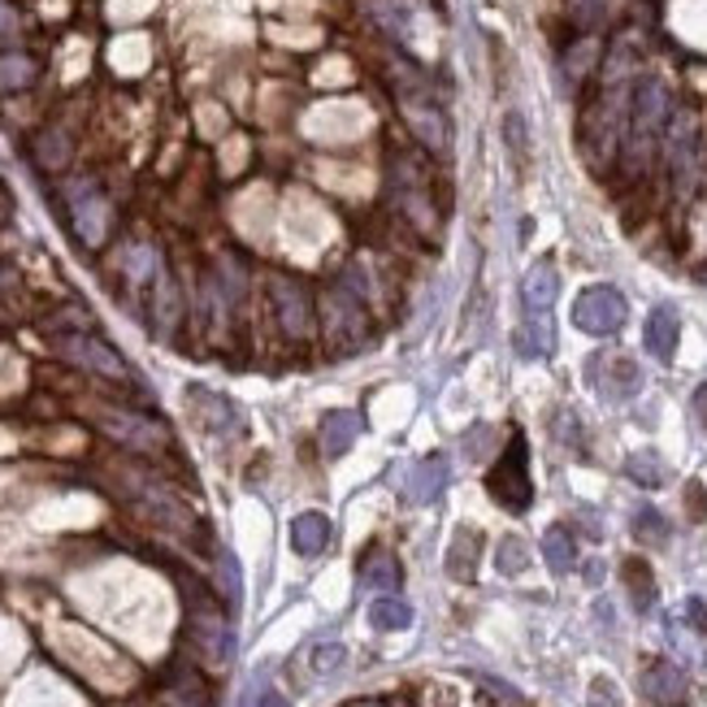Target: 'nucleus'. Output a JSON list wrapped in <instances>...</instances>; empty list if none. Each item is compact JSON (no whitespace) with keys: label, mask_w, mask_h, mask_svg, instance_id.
<instances>
[{"label":"nucleus","mask_w":707,"mask_h":707,"mask_svg":"<svg viewBox=\"0 0 707 707\" xmlns=\"http://www.w3.org/2000/svg\"><path fill=\"white\" fill-rule=\"evenodd\" d=\"M668 118H673V96H668L664 78H655V74L638 78L634 96H630V118H626V140H621V161H626L630 178H642L651 170V161L660 156Z\"/></svg>","instance_id":"1"},{"label":"nucleus","mask_w":707,"mask_h":707,"mask_svg":"<svg viewBox=\"0 0 707 707\" xmlns=\"http://www.w3.org/2000/svg\"><path fill=\"white\" fill-rule=\"evenodd\" d=\"M322 335H326L335 356H356L360 348H369L373 322H369L365 300L348 283L326 286V295H322Z\"/></svg>","instance_id":"2"},{"label":"nucleus","mask_w":707,"mask_h":707,"mask_svg":"<svg viewBox=\"0 0 707 707\" xmlns=\"http://www.w3.org/2000/svg\"><path fill=\"white\" fill-rule=\"evenodd\" d=\"M664 165H668V183L673 192L686 200L695 192L699 178V122L690 109H673L668 131H664Z\"/></svg>","instance_id":"3"},{"label":"nucleus","mask_w":707,"mask_h":707,"mask_svg":"<svg viewBox=\"0 0 707 707\" xmlns=\"http://www.w3.org/2000/svg\"><path fill=\"white\" fill-rule=\"evenodd\" d=\"M630 317V300L612 283H590L573 300V326L590 339H612Z\"/></svg>","instance_id":"4"},{"label":"nucleus","mask_w":707,"mask_h":707,"mask_svg":"<svg viewBox=\"0 0 707 707\" xmlns=\"http://www.w3.org/2000/svg\"><path fill=\"white\" fill-rule=\"evenodd\" d=\"M187 638H192L196 655H200L209 668H226V664L235 660V630H230L226 612L213 603L209 595H196L192 617H187Z\"/></svg>","instance_id":"5"},{"label":"nucleus","mask_w":707,"mask_h":707,"mask_svg":"<svg viewBox=\"0 0 707 707\" xmlns=\"http://www.w3.org/2000/svg\"><path fill=\"white\" fill-rule=\"evenodd\" d=\"M487 491H491V499H496L499 508H508V512H525V508L534 503L530 447H525V438H521V434L508 443V452L499 456L496 469L487 474Z\"/></svg>","instance_id":"6"},{"label":"nucleus","mask_w":707,"mask_h":707,"mask_svg":"<svg viewBox=\"0 0 707 707\" xmlns=\"http://www.w3.org/2000/svg\"><path fill=\"white\" fill-rule=\"evenodd\" d=\"M53 348H57V356H66L70 365L87 369V373H100V378H113V382L131 378V365L113 352L105 339H96L87 330H53Z\"/></svg>","instance_id":"7"},{"label":"nucleus","mask_w":707,"mask_h":707,"mask_svg":"<svg viewBox=\"0 0 707 707\" xmlns=\"http://www.w3.org/2000/svg\"><path fill=\"white\" fill-rule=\"evenodd\" d=\"M265 286H270V308H274L279 330H283L286 339H295V344H308L317 335V317H313L308 291L295 279H286V274H270Z\"/></svg>","instance_id":"8"},{"label":"nucleus","mask_w":707,"mask_h":707,"mask_svg":"<svg viewBox=\"0 0 707 707\" xmlns=\"http://www.w3.org/2000/svg\"><path fill=\"white\" fill-rule=\"evenodd\" d=\"M96 425L113 443L143 452V456H156V452L170 447V429L161 422H152V417H143V413H131V409H96Z\"/></svg>","instance_id":"9"},{"label":"nucleus","mask_w":707,"mask_h":707,"mask_svg":"<svg viewBox=\"0 0 707 707\" xmlns=\"http://www.w3.org/2000/svg\"><path fill=\"white\" fill-rule=\"evenodd\" d=\"M586 378L599 387L603 400H617V404H621V400H634L638 391H642V369H638V360L634 356H621V352L595 356Z\"/></svg>","instance_id":"10"},{"label":"nucleus","mask_w":707,"mask_h":707,"mask_svg":"<svg viewBox=\"0 0 707 707\" xmlns=\"http://www.w3.org/2000/svg\"><path fill=\"white\" fill-rule=\"evenodd\" d=\"M66 205H70L78 239H83V243H100L105 230H109V205H105V196H100L91 183H70V187H66Z\"/></svg>","instance_id":"11"},{"label":"nucleus","mask_w":707,"mask_h":707,"mask_svg":"<svg viewBox=\"0 0 707 707\" xmlns=\"http://www.w3.org/2000/svg\"><path fill=\"white\" fill-rule=\"evenodd\" d=\"M187 400H192V417H196L200 429L213 434V438H230V434H239V429H243V413H239L226 395L209 391V387H192V391H187Z\"/></svg>","instance_id":"12"},{"label":"nucleus","mask_w":707,"mask_h":707,"mask_svg":"<svg viewBox=\"0 0 707 707\" xmlns=\"http://www.w3.org/2000/svg\"><path fill=\"white\" fill-rule=\"evenodd\" d=\"M447 478H452V465H447V456H425L417 465H409L404 469V478H400V491L409 503H434V499L447 491Z\"/></svg>","instance_id":"13"},{"label":"nucleus","mask_w":707,"mask_h":707,"mask_svg":"<svg viewBox=\"0 0 707 707\" xmlns=\"http://www.w3.org/2000/svg\"><path fill=\"white\" fill-rule=\"evenodd\" d=\"M642 695L655 707H686L690 686H686V673L673 660H651L642 668Z\"/></svg>","instance_id":"14"},{"label":"nucleus","mask_w":707,"mask_h":707,"mask_svg":"<svg viewBox=\"0 0 707 707\" xmlns=\"http://www.w3.org/2000/svg\"><path fill=\"white\" fill-rule=\"evenodd\" d=\"M677 339H682V317H677V308H673V304H655V308L646 313V326H642V348H646V356L673 360Z\"/></svg>","instance_id":"15"},{"label":"nucleus","mask_w":707,"mask_h":707,"mask_svg":"<svg viewBox=\"0 0 707 707\" xmlns=\"http://www.w3.org/2000/svg\"><path fill=\"white\" fill-rule=\"evenodd\" d=\"M556 295H561V274L552 261H539L525 270V279H521V308L525 313H552Z\"/></svg>","instance_id":"16"},{"label":"nucleus","mask_w":707,"mask_h":707,"mask_svg":"<svg viewBox=\"0 0 707 707\" xmlns=\"http://www.w3.org/2000/svg\"><path fill=\"white\" fill-rule=\"evenodd\" d=\"M512 348H516V356H525V360H543V356H552V348H556L552 313H525V322H521V326H516V335H512Z\"/></svg>","instance_id":"17"},{"label":"nucleus","mask_w":707,"mask_h":707,"mask_svg":"<svg viewBox=\"0 0 707 707\" xmlns=\"http://www.w3.org/2000/svg\"><path fill=\"white\" fill-rule=\"evenodd\" d=\"M400 581H404V568H400V561H395L387 547H369V552L360 556V586H365V590L391 595V590H400Z\"/></svg>","instance_id":"18"},{"label":"nucleus","mask_w":707,"mask_h":707,"mask_svg":"<svg viewBox=\"0 0 707 707\" xmlns=\"http://www.w3.org/2000/svg\"><path fill=\"white\" fill-rule=\"evenodd\" d=\"M478 556H482V534H478L474 525H460L456 539H452V547H447L443 568H447V577H456V581H474Z\"/></svg>","instance_id":"19"},{"label":"nucleus","mask_w":707,"mask_h":707,"mask_svg":"<svg viewBox=\"0 0 707 707\" xmlns=\"http://www.w3.org/2000/svg\"><path fill=\"white\" fill-rule=\"evenodd\" d=\"M360 429H365V422H360V413H352V409H335V413H326L322 417V452L335 460V456H344V452H352V443L360 438Z\"/></svg>","instance_id":"20"},{"label":"nucleus","mask_w":707,"mask_h":707,"mask_svg":"<svg viewBox=\"0 0 707 707\" xmlns=\"http://www.w3.org/2000/svg\"><path fill=\"white\" fill-rule=\"evenodd\" d=\"M326 543H330V521H326L322 512H300V516L291 521V552H295V556L313 561V556L326 552Z\"/></svg>","instance_id":"21"},{"label":"nucleus","mask_w":707,"mask_h":707,"mask_svg":"<svg viewBox=\"0 0 707 707\" xmlns=\"http://www.w3.org/2000/svg\"><path fill=\"white\" fill-rule=\"evenodd\" d=\"M400 105H404V118L413 122V131H417L434 152H443V148H447V118H443V109H438L434 100H413V96L400 100Z\"/></svg>","instance_id":"22"},{"label":"nucleus","mask_w":707,"mask_h":707,"mask_svg":"<svg viewBox=\"0 0 707 707\" xmlns=\"http://www.w3.org/2000/svg\"><path fill=\"white\" fill-rule=\"evenodd\" d=\"M365 617H369V626H373L378 634H395V630H409V626H413V608H409L404 599H395V595H378Z\"/></svg>","instance_id":"23"},{"label":"nucleus","mask_w":707,"mask_h":707,"mask_svg":"<svg viewBox=\"0 0 707 707\" xmlns=\"http://www.w3.org/2000/svg\"><path fill=\"white\" fill-rule=\"evenodd\" d=\"M621 577H626V590H630V603H634L638 612L646 617V612L655 608V577H651V565H646L642 556H630V561L621 565Z\"/></svg>","instance_id":"24"},{"label":"nucleus","mask_w":707,"mask_h":707,"mask_svg":"<svg viewBox=\"0 0 707 707\" xmlns=\"http://www.w3.org/2000/svg\"><path fill=\"white\" fill-rule=\"evenodd\" d=\"M626 478L646 487V491H655V487L668 482V465L660 460V452H630L626 456Z\"/></svg>","instance_id":"25"},{"label":"nucleus","mask_w":707,"mask_h":707,"mask_svg":"<svg viewBox=\"0 0 707 707\" xmlns=\"http://www.w3.org/2000/svg\"><path fill=\"white\" fill-rule=\"evenodd\" d=\"M543 561H547L552 573H573V565H577V543H573L568 525H552V530L543 534Z\"/></svg>","instance_id":"26"},{"label":"nucleus","mask_w":707,"mask_h":707,"mask_svg":"<svg viewBox=\"0 0 707 707\" xmlns=\"http://www.w3.org/2000/svg\"><path fill=\"white\" fill-rule=\"evenodd\" d=\"M630 530H634L638 543H646V547H664L668 539H673V525L664 521V512L660 508H634V521H630Z\"/></svg>","instance_id":"27"},{"label":"nucleus","mask_w":707,"mask_h":707,"mask_svg":"<svg viewBox=\"0 0 707 707\" xmlns=\"http://www.w3.org/2000/svg\"><path fill=\"white\" fill-rule=\"evenodd\" d=\"M217 590H221V599H226L230 612L243 603V573H239V561H235L226 547H217Z\"/></svg>","instance_id":"28"},{"label":"nucleus","mask_w":707,"mask_h":707,"mask_svg":"<svg viewBox=\"0 0 707 707\" xmlns=\"http://www.w3.org/2000/svg\"><path fill=\"white\" fill-rule=\"evenodd\" d=\"M35 83V62L26 53H4L0 57V91H22Z\"/></svg>","instance_id":"29"},{"label":"nucleus","mask_w":707,"mask_h":707,"mask_svg":"<svg viewBox=\"0 0 707 707\" xmlns=\"http://www.w3.org/2000/svg\"><path fill=\"white\" fill-rule=\"evenodd\" d=\"M344 664H348V646L344 642H317L308 651V673L313 677H335Z\"/></svg>","instance_id":"30"},{"label":"nucleus","mask_w":707,"mask_h":707,"mask_svg":"<svg viewBox=\"0 0 707 707\" xmlns=\"http://www.w3.org/2000/svg\"><path fill=\"white\" fill-rule=\"evenodd\" d=\"M35 161H40L44 170H62V165L70 161V140H66L57 127H48L44 135H35Z\"/></svg>","instance_id":"31"},{"label":"nucleus","mask_w":707,"mask_h":707,"mask_svg":"<svg viewBox=\"0 0 707 707\" xmlns=\"http://www.w3.org/2000/svg\"><path fill=\"white\" fill-rule=\"evenodd\" d=\"M496 568L503 573V577H521V573L530 568V547H525V539L508 534L496 552Z\"/></svg>","instance_id":"32"},{"label":"nucleus","mask_w":707,"mask_h":707,"mask_svg":"<svg viewBox=\"0 0 707 707\" xmlns=\"http://www.w3.org/2000/svg\"><path fill=\"white\" fill-rule=\"evenodd\" d=\"M503 140L512 148V161L525 170V165H530V127H525L521 109H508V118H503Z\"/></svg>","instance_id":"33"},{"label":"nucleus","mask_w":707,"mask_h":707,"mask_svg":"<svg viewBox=\"0 0 707 707\" xmlns=\"http://www.w3.org/2000/svg\"><path fill=\"white\" fill-rule=\"evenodd\" d=\"M491 438H496V429H491V425H474V429L465 434V456H469V460H482V456H487V447H491Z\"/></svg>","instance_id":"34"},{"label":"nucleus","mask_w":707,"mask_h":707,"mask_svg":"<svg viewBox=\"0 0 707 707\" xmlns=\"http://www.w3.org/2000/svg\"><path fill=\"white\" fill-rule=\"evenodd\" d=\"M556 425H561V443H565V447H581V422H577L568 409L556 413Z\"/></svg>","instance_id":"35"},{"label":"nucleus","mask_w":707,"mask_h":707,"mask_svg":"<svg viewBox=\"0 0 707 707\" xmlns=\"http://www.w3.org/2000/svg\"><path fill=\"white\" fill-rule=\"evenodd\" d=\"M13 35H18V13L9 0H0V44H9Z\"/></svg>","instance_id":"36"},{"label":"nucleus","mask_w":707,"mask_h":707,"mask_svg":"<svg viewBox=\"0 0 707 707\" xmlns=\"http://www.w3.org/2000/svg\"><path fill=\"white\" fill-rule=\"evenodd\" d=\"M686 503H690V516H695V521H704L707 516V491L699 487V482H690V487H686Z\"/></svg>","instance_id":"37"},{"label":"nucleus","mask_w":707,"mask_h":707,"mask_svg":"<svg viewBox=\"0 0 707 707\" xmlns=\"http://www.w3.org/2000/svg\"><path fill=\"white\" fill-rule=\"evenodd\" d=\"M686 621H690V630H699L707 638V608L704 599H686Z\"/></svg>","instance_id":"38"},{"label":"nucleus","mask_w":707,"mask_h":707,"mask_svg":"<svg viewBox=\"0 0 707 707\" xmlns=\"http://www.w3.org/2000/svg\"><path fill=\"white\" fill-rule=\"evenodd\" d=\"M590 690H595V704H599V707H617V686H612L608 677H599Z\"/></svg>","instance_id":"39"},{"label":"nucleus","mask_w":707,"mask_h":707,"mask_svg":"<svg viewBox=\"0 0 707 707\" xmlns=\"http://www.w3.org/2000/svg\"><path fill=\"white\" fill-rule=\"evenodd\" d=\"M257 707H291L283 699V695H279V690H265V695H261V699H257Z\"/></svg>","instance_id":"40"},{"label":"nucleus","mask_w":707,"mask_h":707,"mask_svg":"<svg viewBox=\"0 0 707 707\" xmlns=\"http://www.w3.org/2000/svg\"><path fill=\"white\" fill-rule=\"evenodd\" d=\"M586 581H590V586H599V581H603V565H599V561H590V565H586Z\"/></svg>","instance_id":"41"},{"label":"nucleus","mask_w":707,"mask_h":707,"mask_svg":"<svg viewBox=\"0 0 707 707\" xmlns=\"http://www.w3.org/2000/svg\"><path fill=\"white\" fill-rule=\"evenodd\" d=\"M695 409H699V422L707 425V387H699V395H695Z\"/></svg>","instance_id":"42"},{"label":"nucleus","mask_w":707,"mask_h":707,"mask_svg":"<svg viewBox=\"0 0 707 707\" xmlns=\"http://www.w3.org/2000/svg\"><path fill=\"white\" fill-rule=\"evenodd\" d=\"M352 707H382V704H352Z\"/></svg>","instance_id":"43"}]
</instances>
